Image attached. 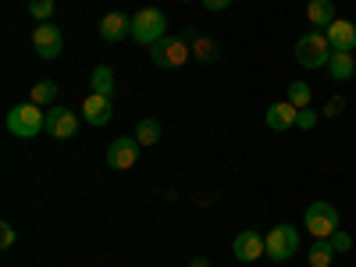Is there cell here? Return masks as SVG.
I'll return each instance as SVG.
<instances>
[{"label":"cell","instance_id":"6da1fadb","mask_svg":"<svg viewBox=\"0 0 356 267\" xmlns=\"http://www.w3.org/2000/svg\"><path fill=\"white\" fill-rule=\"evenodd\" d=\"M164 36H168V15L161 8H143L132 15V40L139 47H154Z\"/></svg>","mask_w":356,"mask_h":267},{"label":"cell","instance_id":"7a4b0ae2","mask_svg":"<svg viewBox=\"0 0 356 267\" xmlns=\"http://www.w3.org/2000/svg\"><path fill=\"white\" fill-rule=\"evenodd\" d=\"M47 129V114L40 104H18L8 111V132L18 139H36Z\"/></svg>","mask_w":356,"mask_h":267},{"label":"cell","instance_id":"3957f363","mask_svg":"<svg viewBox=\"0 0 356 267\" xmlns=\"http://www.w3.org/2000/svg\"><path fill=\"white\" fill-rule=\"evenodd\" d=\"M150 57L157 68H182L189 57H193V43H189V33L186 36H164L150 47Z\"/></svg>","mask_w":356,"mask_h":267},{"label":"cell","instance_id":"277c9868","mask_svg":"<svg viewBox=\"0 0 356 267\" xmlns=\"http://www.w3.org/2000/svg\"><path fill=\"white\" fill-rule=\"evenodd\" d=\"M296 61H300L303 68H324L332 61L328 36H324L321 29H310L307 36H300V43H296Z\"/></svg>","mask_w":356,"mask_h":267},{"label":"cell","instance_id":"5b68a950","mask_svg":"<svg viewBox=\"0 0 356 267\" xmlns=\"http://www.w3.org/2000/svg\"><path fill=\"white\" fill-rule=\"evenodd\" d=\"M307 232L314 235V239H332V235L339 232V211L328 203V200H317L307 207Z\"/></svg>","mask_w":356,"mask_h":267},{"label":"cell","instance_id":"8992f818","mask_svg":"<svg viewBox=\"0 0 356 267\" xmlns=\"http://www.w3.org/2000/svg\"><path fill=\"white\" fill-rule=\"evenodd\" d=\"M264 243H267V257H271L275 264L296 257V250H300V228H292V225H275L271 232L264 235Z\"/></svg>","mask_w":356,"mask_h":267},{"label":"cell","instance_id":"52a82bcc","mask_svg":"<svg viewBox=\"0 0 356 267\" xmlns=\"http://www.w3.org/2000/svg\"><path fill=\"white\" fill-rule=\"evenodd\" d=\"M33 50L43 57V61H54V57L65 50V33L54 22H40L36 33H33Z\"/></svg>","mask_w":356,"mask_h":267},{"label":"cell","instance_id":"ba28073f","mask_svg":"<svg viewBox=\"0 0 356 267\" xmlns=\"http://www.w3.org/2000/svg\"><path fill=\"white\" fill-rule=\"evenodd\" d=\"M139 150H143V146H139L132 136H118V139L107 146V164H111L114 171H129V168L139 164Z\"/></svg>","mask_w":356,"mask_h":267},{"label":"cell","instance_id":"9c48e42d","mask_svg":"<svg viewBox=\"0 0 356 267\" xmlns=\"http://www.w3.org/2000/svg\"><path fill=\"white\" fill-rule=\"evenodd\" d=\"M232 253H235V260H243V264H253V260L267 257V243H264V235H260V232L246 228V232H239V235H235V243H232Z\"/></svg>","mask_w":356,"mask_h":267},{"label":"cell","instance_id":"30bf717a","mask_svg":"<svg viewBox=\"0 0 356 267\" xmlns=\"http://www.w3.org/2000/svg\"><path fill=\"white\" fill-rule=\"evenodd\" d=\"M125 36H132V15H125V11H107V15L100 18V40L122 43Z\"/></svg>","mask_w":356,"mask_h":267},{"label":"cell","instance_id":"8fae6325","mask_svg":"<svg viewBox=\"0 0 356 267\" xmlns=\"http://www.w3.org/2000/svg\"><path fill=\"white\" fill-rule=\"evenodd\" d=\"M47 132L54 139H72L79 132V118L68 111V107H50L47 111Z\"/></svg>","mask_w":356,"mask_h":267},{"label":"cell","instance_id":"7c38bea8","mask_svg":"<svg viewBox=\"0 0 356 267\" xmlns=\"http://www.w3.org/2000/svg\"><path fill=\"white\" fill-rule=\"evenodd\" d=\"M324 36H328V43H332V50H356V25L353 22H346V18H335L328 29H324Z\"/></svg>","mask_w":356,"mask_h":267},{"label":"cell","instance_id":"4fadbf2b","mask_svg":"<svg viewBox=\"0 0 356 267\" xmlns=\"http://www.w3.org/2000/svg\"><path fill=\"white\" fill-rule=\"evenodd\" d=\"M111 97H100V93H89L86 104H82V118H86V125H107L111 122Z\"/></svg>","mask_w":356,"mask_h":267},{"label":"cell","instance_id":"5bb4252c","mask_svg":"<svg viewBox=\"0 0 356 267\" xmlns=\"http://www.w3.org/2000/svg\"><path fill=\"white\" fill-rule=\"evenodd\" d=\"M296 118H300V107H292L289 100L285 104H271L267 107V129L289 132V129H296Z\"/></svg>","mask_w":356,"mask_h":267},{"label":"cell","instance_id":"9a60e30c","mask_svg":"<svg viewBox=\"0 0 356 267\" xmlns=\"http://www.w3.org/2000/svg\"><path fill=\"white\" fill-rule=\"evenodd\" d=\"M307 22L324 33V29L335 22V4H332V0H310V4H307Z\"/></svg>","mask_w":356,"mask_h":267},{"label":"cell","instance_id":"2e32d148","mask_svg":"<svg viewBox=\"0 0 356 267\" xmlns=\"http://www.w3.org/2000/svg\"><path fill=\"white\" fill-rule=\"evenodd\" d=\"M328 72H332V79H339V82H349V79L356 75V57H353L349 50H332Z\"/></svg>","mask_w":356,"mask_h":267},{"label":"cell","instance_id":"e0dca14e","mask_svg":"<svg viewBox=\"0 0 356 267\" xmlns=\"http://www.w3.org/2000/svg\"><path fill=\"white\" fill-rule=\"evenodd\" d=\"M332 260H335L332 239H314V246L307 250V267H332Z\"/></svg>","mask_w":356,"mask_h":267},{"label":"cell","instance_id":"ac0fdd59","mask_svg":"<svg viewBox=\"0 0 356 267\" xmlns=\"http://www.w3.org/2000/svg\"><path fill=\"white\" fill-rule=\"evenodd\" d=\"M193 57L200 65H214L221 57V47L211 40V36H193Z\"/></svg>","mask_w":356,"mask_h":267},{"label":"cell","instance_id":"d6986e66","mask_svg":"<svg viewBox=\"0 0 356 267\" xmlns=\"http://www.w3.org/2000/svg\"><path fill=\"white\" fill-rule=\"evenodd\" d=\"M161 136H164V129H161L157 118H143V122L136 125V143L139 146H154V143H161Z\"/></svg>","mask_w":356,"mask_h":267},{"label":"cell","instance_id":"ffe728a7","mask_svg":"<svg viewBox=\"0 0 356 267\" xmlns=\"http://www.w3.org/2000/svg\"><path fill=\"white\" fill-rule=\"evenodd\" d=\"M89 86H93V93L111 97V93H114V72H111L107 65H97L93 75H89Z\"/></svg>","mask_w":356,"mask_h":267},{"label":"cell","instance_id":"44dd1931","mask_svg":"<svg viewBox=\"0 0 356 267\" xmlns=\"http://www.w3.org/2000/svg\"><path fill=\"white\" fill-rule=\"evenodd\" d=\"M54 100H57V82H50V79L36 82L33 93H29V104H40V107H54Z\"/></svg>","mask_w":356,"mask_h":267},{"label":"cell","instance_id":"7402d4cb","mask_svg":"<svg viewBox=\"0 0 356 267\" xmlns=\"http://www.w3.org/2000/svg\"><path fill=\"white\" fill-rule=\"evenodd\" d=\"M310 100H314V93H310V86L307 82H289V104L292 107H310Z\"/></svg>","mask_w":356,"mask_h":267},{"label":"cell","instance_id":"603a6c76","mask_svg":"<svg viewBox=\"0 0 356 267\" xmlns=\"http://www.w3.org/2000/svg\"><path fill=\"white\" fill-rule=\"evenodd\" d=\"M54 8H57V0H29V15H33L36 22H50Z\"/></svg>","mask_w":356,"mask_h":267},{"label":"cell","instance_id":"cb8c5ba5","mask_svg":"<svg viewBox=\"0 0 356 267\" xmlns=\"http://www.w3.org/2000/svg\"><path fill=\"white\" fill-rule=\"evenodd\" d=\"M317 122H321V118H317V114H314L310 107H303V111H300V118H296V129H303V132H310V129H314Z\"/></svg>","mask_w":356,"mask_h":267},{"label":"cell","instance_id":"d4e9b609","mask_svg":"<svg viewBox=\"0 0 356 267\" xmlns=\"http://www.w3.org/2000/svg\"><path fill=\"white\" fill-rule=\"evenodd\" d=\"M332 246H335V253H349V250H353V235H346V232L339 228V232L332 235Z\"/></svg>","mask_w":356,"mask_h":267},{"label":"cell","instance_id":"484cf974","mask_svg":"<svg viewBox=\"0 0 356 267\" xmlns=\"http://www.w3.org/2000/svg\"><path fill=\"white\" fill-rule=\"evenodd\" d=\"M0 246H4V250L15 246V228H11V221H0Z\"/></svg>","mask_w":356,"mask_h":267},{"label":"cell","instance_id":"4316f807","mask_svg":"<svg viewBox=\"0 0 356 267\" xmlns=\"http://www.w3.org/2000/svg\"><path fill=\"white\" fill-rule=\"evenodd\" d=\"M342 111H346V100L342 97H332L328 104H324V118H339Z\"/></svg>","mask_w":356,"mask_h":267},{"label":"cell","instance_id":"83f0119b","mask_svg":"<svg viewBox=\"0 0 356 267\" xmlns=\"http://www.w3.org/2000/svg\"><path fill=\"white\" fill-rule=\"evenodd\" d=\"M200 4H203L207 11H214V15H218V11H225V8H232V0H200Z\"/></svg>","mask_w":356,"mask_h":267},{"label":"cell","instance_id":"f1b7e54d","mask_svg":"<svg viewBox=\"0 0 356 267\" xmlns=\"http://www.w3.org/2000/svg\"><path fill=\"white\" fill-rule=\"evenodd\" d=\"M189 267H211V260H207V257H193Z\"/></svg>","mask_w":356,"mask_h":267},{"label":"cell","instance_id":"f546056e","mask_svg":"<svg viewBox=\"0 0 356 267\" xmlns=\"http://www.w3.org/2000/svg\"><path fill=\"white\" fill-rule=\"evenodd\" d=\"M178 4H193V0H178Z\"/></svg>","mask_w":356,"mask_h":267}]
</instances>
